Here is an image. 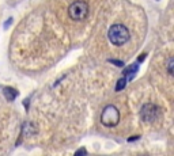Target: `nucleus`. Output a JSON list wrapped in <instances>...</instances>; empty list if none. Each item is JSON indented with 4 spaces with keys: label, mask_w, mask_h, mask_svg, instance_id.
<instances>
[{
    "label": "nucleus",
    "mask_w": 174,
    "mask_h": 156,
    "mask_svg": "<svg viewBox=\"0 0 174 156\" xmlns=\"http://www.w3.org/2000/svg\"><path fill=\"white\" fill-rule=\"evenodd\" d=\"M108 37H109L110 42L113 45H124L125 42L129 39V31L128 29L124 26V25H113L109 29V33H108Z\"/></svg>",
    "instance_id": "obj_1"
},
{
    "label": "nucleus",
    "mask_w": 174,
    "mask_h": 156,
    "mask_svg": "<svg viewBox=\"0 0 174 156\" xmlns=\"http://www.w3.org/2000/svg\"><path fill=\"white\" fill-rule=\"evenodd\" d=\"M68 15H69V18L74 19V21H84L87 18V15H89V6L86 1L83 0H76L74 3L69 6L68 8Z\"/></svg>",
    "instance_id": "obj_2"
},
{
    "label": "nucleus",
    "mask_w": 174,
    "mask_h": 156,
    "mask_svg": "<svg viewBox=\"0 0 174 156\" xmlns=\"http://www.w3.org/2000/svg\"><path fill=\"white\" fill-rule=\"evenodd\" d=\"M101 122L108 128H113L120 122V111L116 106L109 105L101 113Z\"/></svg>",
    "instance_id": "obj_3"
},
{
    "label": "nucleus",
    "mask_w": 174,
    "mask_h": 156,
    "mask_svg": "<svg viewBox=\"0 0 174 156\" xmlns=\"http://www.w3.org/2000/svg\"><path fill=\"white\" fill-rule=\"evenodd\" d=\"M140 115H142V120L144 122H152L158 115V107L152 103H146L140 110Z\"/></svg>",
    "instance_id": "obj_4"
},
{
    "label": "nucleus",
    "mask_w": 174,
    "mask_h": 156,
    "mask_svg": "<svg viewBox=\"0 0 174 156\" xmlns=\"http://www.w3.org/2000/svg\"><path fill=\"white\" fill-rule=\"evenodd\" d=\"M139 71V65L137 64H132V65H129V67H127L124 69V77L127 80H131V79H133V76L136 75V72Z\"/></svg>",
    "instance_id": "obj_5"
},
{
    "label": "nucleus",
    "mask_w": 174,
    "mask_h": 156,
    "mask_svg": "<svg viewBox=\"0 0 174 156\" xmlns=\"http://www.w3.org/2000/svg\"><path fill=\"white\" fill-rule=\"evenodd\" d=\"M3 94H4V97H6V99L8 100V102L14 100L15 98L18 97V91H16L15 88H12V87H4V88H3Z\"/></svg>",
    "instance_id": "obj_6"
},
{
    "label": "nucleus",
    "mask_w": 174,
    "mask_h": 156,
    "mask_svg": "<svg viewBox=\"0 0 174 156\" xmlns=\"http://www.w3.org/2000/svg\"><path fill=\"white\" fill-rule=\"evenodd\" d=\"M127 82H128V80L127 79H125V77H121V79L120 80H118V82H117V84H116V91H121V90H124L125 88V85H127Z\"/></svg>",
    "instance_id": "obj_7"
},
{
    "label": "nucleus",
    "mask_w": 174,
    "mask_h": 156,
    "mask_svg": "<svg viewBox=\"0 0 174 156\" xmlns=\"http://www.w3.org/2000/svg\"><path fill=\"white\" fill-rule=\"evenodd\" d=\"M74 156H87V151H86L84 148H79V149L75 152Z\"/></svg>",
    "instance_id": "obj_8"
},
{
    "label": "nucleus",
    "mask_w": 174,
    "mask_h": 156,
    "mask_svg": "<svg viewBox=\"0 0 174 156\" xmlns=\"http://www.w3.org/2000/svg\"><path fill=\"white\" fill-rule=\"evenodd\" d=\"M173 65H174V60L170 59L169 60V74L173 75Z\"/></svg>",
    "instance_id": "obj_9"
},
{
    "label": "nucleus",
    "mask_w": 174,
    "mask_h": 156,
    "mask_svg": "<svg viewBox=\"0 0 174 156\" xmlns=\"http://www.w3.org/2000/svg\"><path fill=\"white\" fill-rule=\"evenodd\" d=\"M109 62H112V64L117 65V67H122V65H124V62L120 61V60H109Z\"/></svg>",
    "instance_id": "obj_10"
},
{
    "label": "nucleus",
    "mask_w": 174,
    "mask_h": 156,
    "mask_svg": "<svg viewBox=\"0 0 174 156\" xmlns=\"http://www.w3.org/2000/svg\"><path fill=\"white\" fill-rule=\"evenodd\" d=\"M11 23H12V18H8V19H7V22L4 23V29H7V27H8Z\"/></svg>",
    "instance_id": "obj_11"
},
{
    "label": "nucleus",
    "mask_w": 174,
    "mask_h": 156,
    "mask_svg": "<svg viewBox=\"0 0 174 156\" xmlns=\"http://www.w3.org/2000/svg\"><path fill=\"white\" fill-rule=\"evenodd\" d=\"M136 140H139V136H133V137H129L128 138V141H136Z\"/></svg>",
    "instance_id": "obj_12"
},
{
    "label": "nucleus",
    "mask_w": 174,
    "mask_h": 156,
    "mask_svg": "<svg viewBox=\"0 0 174 156\" xmlns=\"http://www.w3.org/2000/svg\"><path fill=\"white\" fill-rule=\"evenodd\" d=\"M144 59H146V54H142V56H139L137 61H139V62H142V61H143V60H144Z\"/></svg>",
    "instance_id": "obj_13"
}]
</instances>
